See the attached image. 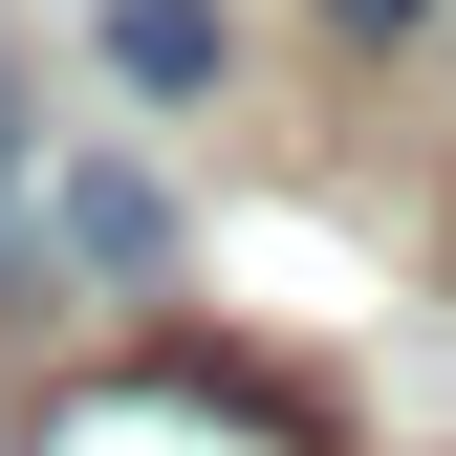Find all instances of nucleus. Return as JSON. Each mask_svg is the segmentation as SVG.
Instances as JSON below:
<instances>
[{
  "instance_id": "obj_1",
  "label": "nucleus",
  "mask_w": 456,
  "mask_h": 456,
  "mask_svg": "<svg viewBox=\"0 0 456 456\" xmlns=\"http://www.w3.org/2000/svg\"><path fill=\"white\" fill-rule=\"evenodd\" d=\"M44 456H305V435H282L261 391H217V370H109Z\"/></svg>"
},
{
  "instance_id": "obj_2",
  "label": "nucleus",
  "mask_w": 456,
  "mask_h": 456,
  "mask_svg": "<svg viewBox=\"0 0 456 456\" xmlns=\"http://www.w3.org/2000/svg\"><path fill=\"white\" fill-rule=\"evenodd\" d=\"M44 217H66V261H87V282H152V261H175V217H152V175H66Z\"/></svg>"
},
{
  "instance_id": "obj_3",
  "label": "nucleus",
  "mask_w": 456,
  "mask_h": 456,
  "mask_svg": "<svg viewBox=\"0 0 456 456\" xmlns=\"http://www.w3.org/2000/svg\"><path fill=\"white\" fill-rule=\"evenodd\" d=\"M109 66H131L152 109H196V87H217V22H196V0H131V22H109Z\"/></svg>"
},
{
  "instance_id": "obj_4",
  "label": "nucleus",
  "mask_w": 456,
  "mask_h": 456,
  "mask_svg": "<svg viewBox=\"0 0 456 456\" xmlns=\"http://www.w3.org/2000/svg\"><path fill=\"white\" fill-rule=\"evenodd\" d=\"M326 22H348V44H391V22H435V0H326Z\"/></svg>"
},
{
  "instance_id": "obj_5",
  "label": "nucleus",
  "mask_w": 456,
  "mask_h": 456,
  "mask_svg": "<svg viewBox=\"0 0 456 456\" xmlns=\"http://www.w3.org/2000/svg\"><path fill=\"white\" fill-rule=\"evenodd\" d=\"M0 196H22V66H0Z\"/></svg>"
}]
</instances>
